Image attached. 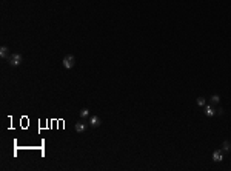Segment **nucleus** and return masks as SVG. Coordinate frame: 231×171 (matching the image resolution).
<instances>
[{"mask_svg":"<svg viewBox=\"0 0 231 171\" xmlns=\"http://www.w3.org/2000/svg\"><path fill=\"white\" fill-rule=\"evenodd\" d=\"M222 150H224V151H230V150H231V144L228 140H225L224 144H222Z\"/></svg>","mask_w":231,"mask_h":171,"instance_id":"obj_8","label":"nucleus"},{"mask_svg":"<svg viewBox=\"0 0 231 171\" xmlns=\"http://www.w3.org/2000/svg\"><path fill=\"white\" fill-rule=\"evenodd\" d=\"M0 57L2 59H8V46H5V45L0 48Z\"/></svg>","mask_w":231,"mask_h":171,"instance_id":"obj_7","label":"nucleus"},{"mask_svg":"<svg viewBox=\"0 0 231 171\" xmlns=\"http://www.w3.org/2000/svg\"><path fill=\"white\" fill-rule=\"evenodd\" d=\"M76 131L77 133H85L86 131V123L85 122H77L76 123Z\"/></svg>","mask_w":231,"mask_h":171,"instance_id":"obj_6","label":"nucleus"},{"mask_svg":"<svg viewBox=\"0 0 231 171\" xmlns=\"http://www.w3.org/2000/svg\"><path fill=\"white\" fill-rule=\"evenodd\" d=\"M203 113H205V116H207V117H213V116H214V114H216L217 111L213 108V105H205Z\"/></svg>","mask_w":231,"mask_h":171,"instance_id":"obj_4","label":"nucleus"},{"mask_svg":"<svg viewBox=\"0 0 231 171\" xmlns=\"http://www.w3.org/2000/svg\"><path fill=\"white\" fill-rule=\"evenodd\" d=\"M213 160L214 162H222L224 160V153H222L220 150H216V151L213 153Z\"/></svg>","mask_w":231,"mask_h":171,"instance_id":"obj_5","label":"nucleus"},{"mask_svg":"<svg viewBox=\"0 0 231 171\" xmlns=\"http://www.w3.org/2000/svg\"><path fill=\"white\" fill-rule=\"evenodd\" d=\"M197 105H199V107H205V105H207V99H205V97H199V99H197Z\"/></svg>","mask_w":231,"mask_h":171,"instance_id":"obj_10","label":"nucleus"},{"mask_svg":"<svg viewBox=\"0 0 231 171\" xmlns=\"http://www.w3.org/2000/svg\"><path fill=\"white\" fill-rule=\"evenodd\" d=\"M89 125H91V127H94V128L100 127V125H102L100 117H99V116H91V117H89Z\"/></svg>","mask_w":231,"mask_h":171,"instance_id":"obj_3","label":"nucleus"},{"mask_svg":"<svg viewBox=\"0 0 231 171\" xmlns=\"http://www.w3.org/2000/svg\"><path fill=\"white\" fill-rule=\"evenodd\" d=\"M88 116H89V109H86V108L80 109V117L82 119H85V117H88Z\"/></svg>","mask_w":231,"mask_h":171,"instance_id":"obj_9","label":"nucleus"},{"mask_svg":"<svg viewBox=\"0 0 231 171\" xmlns=\"http://www.w3.org/2000/svg\"><path fill=\"white\" fill-rule=\"evenodd\" d=\"M219 102H220V97L217 96V94H213V96H211V103H213V105L219 103Z\"/></svg>","mask_w":231,"mask_h":171,"instance_id":"obj_11","label":"nucleus"},{"mask_svg":"<svg viewBox=\"0 0 231 171\" xmlns=\"http://www.w3.org/2000/svg\"><path fill=\"white\" fill-rule=\"evenodd\" d=\"M22 60H23V57H22V54H11L9 57H8V62H9V65L11 66H19L20 63H22Z\"/></svg>","mask_w":231,"mask_h":171,"instance_id":"obj_1","label":"nucleus"},{"mask_svg":"<svg viewBox=\"0 0 231 171\" xmlns=\"http://www.w3.org/2000/svg\"><path fill=\"white\" fill-rule=\"evenodd\" d=\"M62 63H63V66L66 68V70H71L74 66V63H76V59H74V56H66L62 60Z\"/></svg>","mask_w":231,"mask_h":171,"instance_id":"obj_2","label":"nucleus"}]
</instances>
